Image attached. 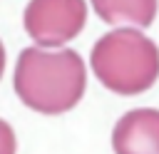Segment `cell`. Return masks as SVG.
Returning <instances> with one entry per match:
<instances>
[{
    "label": "cell",
    "mask_w": 159,
    "mask_h": 154,
    "mask_svg": "<svg viewBox=\"0 0 159 154\" xmlns=\"http://www.w3.org/2000/svg\"><path fill=\"white\" fill-rule=\"evenodd\" d=\"M87 22L84 0H30L25 30L42 47H60L80 35Z\"/></svg>",
    "instance_id": "obj_3"
},
{
    "label": "cell",
    "mask_w": 159,
    "mask_h": 154,
    "mask_svg": "<svg viewBox=\"0 0 159 154\" xmlns=\"http://www.w3.org/2000/svg\"><path fill=\"white\" fill-rule=\"evenodd\" d=\"M84 62L75 50L25 47L15 65L17 97L40 114H62L84 94Z\"/></svg>",
    "instance_id": "obj_1"
},
{
    "label": "cell",
    "mask_w": 159,
    "mask_h": 154,
    "mask_svg": "<svg viewBox=\"0 0 159 154\" xmlns=\"http://www.w3.org/2000/svg\"><path fill=\"white\" fill-rule=\"evenodd\" d=\"M92 7L109 25L129 22L137 27H147L154 22L159 0H92Z\"/></svg>",
    "instance_id": "obj_5"
},
{
    "label": "cell",
    "mask_w": 159,
    "mask_h": 154,
    "mask_svg": "<svg viewBox=\"0 0 159 154\" xmlns=\"http://www.w3.org/2000/svg\"><path fill=\"white\" fill-rule=\"evenodd\" d=\"M97 79L117 94L147 92L159 77V47L139 30L119 27L97 40L89 55Z\"/></svg>",
    "instance_id": "obj_2"
},
{
    "label": "cell",
    "mask_w": 159,
    "mask_h": 154,
    "mask_svg": "<svg viewBox=\"0 0 159 154\" xmlns=\"http://www.w3.org/2000/svg\"><path fill=\"white\" fill-rule=\"evenodd\" d=\"M114 154H159V109H132L112 132Z\"/></svg>",
    "instance_id": "obj_4"
}]
</instances>
